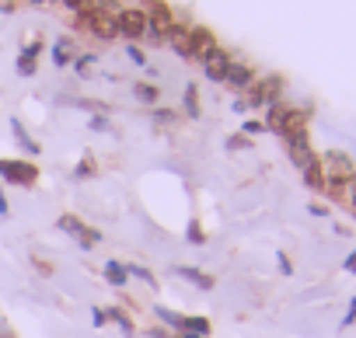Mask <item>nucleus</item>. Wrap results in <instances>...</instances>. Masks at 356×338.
Here are the masks:
<instances>
[{
    "label": "nucleus",
    "instance_id": "f257e3e1",
    "mask_svg": "<svg viewBox=\"0 0 356 338\" xmlns=\"http://www.w3.org/2000/svg\"><path fill=\"white\" fill-rule=\"evenodd\" d=\"M56 227L63 230V234H70L77 244H81V251H95L98 244H102V234L98 230H91L81 217H74V213H63L60 220H56Z\"/></svg>",
    "mask_w": 356,
    "mask_h": 338
},
{
    "label": "nucleus",
    "instance_id": "f03ea898",
    "mask_svg": "<svg viewBox=\"0 0 356 338\" xmlns=\"http://www.w3.org/2000/svg\"><path fill=\"white\" fill-rule=\"evenodd\" d=\"M143 15H147V39H150V42H164L168 28L175 25V15H171V8L164 4V0H150Z\"/></svg>",
    "mask_w": 356,
    "mask_h": 338
},
{
    "label": "nucleus",
    "instance_id": "7ed1b4c3",
    "mask_svg": "<svg viewBox=\"0 0 356 338\" xmlns=\"http://www.w3.org/2000/svg\"><path fill=\"white\" fill-rule=\"evenodd\" d=\"M280 91H283V81H280L276 74H273V77H262V81H252L245 105H252V108H269V105L280 101Z\"/></svg>",
    "mask_w": 356,
    "mask_h": 338
},
{
    "label": "nucleus",
    "instance_id": "20e7f679",
    "mask_svg": "<svg viewBox=\"0 0 356 338\" xmlns=\"http://www.w3.org/2000/svg\"><path fill=\"white\" fill-rule=\"evenodd\" d=\"M115 25H119V35L129 39V42H136V39L147 35V15H143V8H122L115 15Z\"/></svg>",
    "mask_w": 356,
    "mask_h": 338
},
{
    "label": "nucleus",
    "instance_id": "39448f33",
    "mask_svg": "<svg viewBox=\"0 0 356 338\" xmlns=\"http://www.w3.org/2000/svg\"><path fill=\"white\" fill-rule=\"evenodd\" d=\"M0 178L11 182V185L32 189V185L39 182V167H35V164H25V160H4V175H0Z\"/></svg>",
    "mask_w": 356,
    "mask_h": 338
},
{
    "label": "nucleus",
    "instance_id": "423d86ee",
    "mask_svg": "<svg viewBox=\"0 0 356 338\" xmlns=\"http://www.w3.org/2000/svg\"><path fill=\"white\" fill-rule=\"evenodd\" d=\"M283 143H286V153H290V160L300 167V171H304V167L307 164H314L318 160V153L311 150V140H307V133H293V136H283Z\"/></svg>",
    "mask_w": 356,
    "mask_h": 338
},
{
    "label": "nucleus",
    "instance_id": "0eeeda50",
    "mask_svg": "<svg viewBox=\"0 0 356 338\" xmlns=\"http://www.w3.org/2000/svg\"><path fill=\"white\" fill-rule=\"evenodd\" d=\"M88 32H91L95 39H102V42H112V39H119V25H115V15L91 8V25H88Z\"/></svg>",
    "mask_w": 356,
    "mask_h": 338
},
{
    "label": "nucleus",
    "instance_id": "6e6552de",
    "mask_svg": "<svg viewBox=\"0 0 356 338\" xmlns=\"http://www.w3.org/2000/svg\"><path fill=\"white\" fill-rule=\"evenodd\" d=\"M321 167H325V178H349L356 167H353V157L349 153H342V150H328L325 157H321Z\"/></svg>",
    "mask_w": 356,
    "mask_h": 338
},
{
    "label": "nucleus",
    "instance_id": "1a4fd4ad",
    "mask_svg": "<svg viewBox=\"0 0 356 338\" xmlns=\"http://www.w3.org/2000/svg\"><path fill=\"white\" fill-rule=\"evenodd\" d=\"M164 39H168V46L182 56V60H193V28H189V25H178V22H175Z\"/></svg>",
    "mask_w": 356,
    "mask_h": 338
},
{
    "label": "nucleus",
    "instance_id": "9d476101",
    "mask_svg": "<svg viewBox=\"0 0 356 338\" xmlns=\"http://www.w3.org/2000/svg\"><path fill=\"white\" fill-rule=\"evenodd\" d=\"M227 67H231V56L217 46L207 60H203V74H207V81H213V84H224V77H227Z\"/></svg>",
    "mask_w": 356,
    "mask_h": 338
},
{
    "label": "nucleus",
    "instance_id": "9b49d317",
    "mask_svg": "<svg viewBox=\"0 0 356 338\" xmlns=\"http://www.w3.org/2000/svg\"><path fill=\"white\" fill-rule=\"evenodd\" d=\"M252 81H255V70H252L248 63H234V60H231L224 84H231L234 91H248V87H252Z\"/></svg>",
    "mask_w": 356,
    "mask_h": 338
},
{
    "label": "nucleus",
    "instance_id": "f8f14e48",
    "mask_svg": "<svg viewBox=\"0 0 356 338\" xmlns=\"http://www.w3.org/2000/svg\"><path fill=\"white\" fill-rule=\"evenodd\" d=\"M213 49H217L213 32H210V28H193V60H200V63H203Z\"/></svg>",
    "mask_w": 356,
    "mask_h": 338
},
{
    "label": "nucleus",
    "instance_id": "ddd939ff",
    "mask_svg": "<svg viewBox=\"0 0 356 338\" xmlns=\"http://www.w3.org/2000/svg\"><path fill=\"white\" fill-rule=\"evenodd\" d=\"M171 272H175V276H182L186 282H196L200 289H213V286H217L213 276H207V272H200V269H193V265H175Z\"/></svg>",
    "mask_w": 356,
    "mask_h": 338
},
{
    "label": "nucleus",
    "instance_id": "4468645a",
    "mask_svg": "<svg viewBox=\"0 0 356 338\" xmlns=\"http://www.w3.org/2000/svg\"><path fill=\"white\" fill-rule=\"evenodd\" d=\"M300 175H304V185H307L311 192H325V167H321V157H318L314 164H307Z\"/></svg>",
    "mask_w": 356,
    "mask_h": 338
},
{
    "label": "nucleus",
    "instance_id": "2eb2a0df",
    "mask_svg": "<svg viewBox=\"0 0 356 338\" xmlns=\"http://www.w3.org/2000/svg\"><path fill=\"white\" fill-rule=\"evenodd\" d=\"M39 53H42V42H39V39H35L29 49H22V56H18V74H22V77H32V74H35Z\"/></svg>",
    "mask_w": 356,
    "mask_h": 338
},
{
    "label": "nucleus",
    "instance_id": "dca6fc26",
    "mask_svg": "<svg viewBox=\"0 0 356 338\" xmlns=\"http://www.w3.org/2000/svg\"><path fill=\"white\" fill-rule=\"evenodd\" d=\"M154 314H157V321L164 324V328H171V331H186V314H175V310H168V307H154Z\"/></svg>",
    "mask_w": 356,
    "mask_h": 338
},
{
    "label": "nucleus",
    "instance_id": "f3484780",
    "mask_svg": "<svg viewBox=\"0 0 356 338\" xmlns=\"http://www.w3.org/2000/svg\"><path fill=\"white\" fill-rule=\"evenodd\" d=\"M11 133H15V140H18V146H22L25 153H32V157H39V150H42V146H39V143H35V140H32V136L25 133V126H22L18 119H11Z\"/></svg>",
    "mask_w": 356,
    "mask_h": 338
},
{
    "label": "nucleus",
    "instance_id": "a211bd4d",
    "mask_svg": "<svg viewBox=\"0 0 356 338\" xmlns=\"http://www.w3.org/2000/svg\"><path fill=\"white\" fill-rule=\"evenodd\" d=\"M105 282H108V286H115V289H122V286L129 282L126 265H122V262H105Z\"/></svg>",
    "mask_w": 356,
    "mask_h": 338
},
{
    "label": "nucleus",
    "instance_id": "6ab92c4d",
    "mask_svg": "<svg viewBox=\"0 0 356 338\" xmlns=\"http://www.w3.org/2000/svg\"><path fill=\"white\" fill-rule=\"evenodd\" d=\"M182 108H186V115H189V119H200V115H203V108H200V87H196V84H186Z\"/></svg>",
    "mask_w": 356,
    "mask_h": 338
},
{
    "label": "nucleus",
    "instance_id": "aec40b11",
    "mask_svg": "<svg viewBox=\"0 0 356 338\" xmlns=\"http://www.w3.org/2000/svg\"><path fill=\"white\" fill-rule=\"evenodd\" d=\"M346 192H349V178H325V196L332 203H346Z\"/></svg>",
    "mask_w": 356,
    "mask_h": 338
},
{
    "label": "nucleus",
    "instance_id": "412c9836",
    "mask_svg": "<svg viewBox=\"0 0 356 338\" xmlns=\"http://www.w3.org/2000/svg\"><path fill=\"white\" fill-rule=\"evenodd\" d=\"M105 321H115V324L122 328V335H133V331H136L133 317H129V314H126L122 307H108V310H105Z\"/></svg>",
    "mask_w": 356,
    "mask_h": 338
},
{
    "label": "nucleus",
    "instance_id": "4be33fe9",
    "mask_svg": "<svg viewBox=\"0 0 356 338\" xmlns=\"http://www.w3.org/2000/svg\"><path fill=\"white\" fill-rule=\"evenodd\" d=\"M133 94H136V101H143V105H157V98H161V91H157L154 84H136Z\"/></svg>",
    "mask_w": 356,
    "mask_h": 338
},
{
    "label": "nucleus",
    "instance_id": "5701e85b",
    "mask_svg": "<svg viewBox=\"0 0 356 338\" xmlns=\"http://www.w3.org/2000/svg\"><path fill=\"white\" fill-rule=\"evenodd\" d=\"M126 272H129V276H136L140 282H147L150 289H157V276H154L147 265H136V262H133V265H126Z\"/></svg>",
    "mask_w": 356,
    "mask_h": 338
},
{
    "label": "nucleus",
    "instance_id": "b1692460",
    "mask_svg": "<svg viewBox=\"0 0 356 338\" xmlns=\"http://www.w3.org/2000/svg\"><path fill=\"white\" fill-rule=\"evenodd\" d=\"M186 331H193V335H200V338H207V335L213 331V324H210L207 317H200V314H196V317H186Z\"/></svg>",
    "mask_w": 356,
    "mask_h": 338
},
{
    "label": "nucleus",
    "instance_id": "393cba45",
    "mask_svg": "<svg viewBox=\"0 0 356 338\" xmlns=\"http://www.w3.org/2000/svg\"><path fill=\"white\" fill-rule=\"evenodd\" d=\"M74 178H77V182H84V178H98V167H95L91 157H84V160L74 167Z\"/></svg>",
    "mask_w": 356,
    "mask_h": 338
},
{
    "label": "nucleus",
    "instance_id": "a878e982",
    "mask_svg": "<svg viewBox=\"0 0 356 338\" xmlns=\"http://www.w3.org/2000/svg\"><path fill=\"white\" fill-rule=\"evenodd\" d=\"M53 63H56V67H67V63H70V39H60V42L53 46Z\"/></svg>",
    "mask_w": 356,
    "mask_h": 338
},
{
    "label": "nucleus",
    "instance_id": "bb28decb",
    "mask_svg": "<svg viewBox=\"0 0 356 338\" xmlns=\"http://www.w3.org/2000/svg\"><path fill=\"white\" fill-rule=\"evenodd\" d=\"M186 237H189L193 244H207V230H203V223H200V220H193V223L186 227Z\"/></svg>",
    "mask_w": 356,
    "mask_h": 338
},
{
    "label": "nucleus",
    "instance_id": "cd10ccee",
    "mask_svg": "<svg viewBox=\"0 0 356 338\" xmlns=\"http://www.w3.org/2000/svg\"><path fill=\"white\" fill-rule=\"evenodd\" d=\"M77 105L88 108V112H95V115H105V112H108V105H105V101H95V98H81Z\"/></svg>",
    "mask_w": 356,
    "mask_h": 338
},
{
    "label": "nucleus",
    "instance_id": "c85d7f7f",
    "mask_svg": "<svg viewBox=\"0 0 356 338\" xmlns=\"http://www.w3.org/2000/svg\"><path fill=\"white\" fill-rule=\"evenodd\" d=\"M126 56H129V60H133L136 67H147V53H143V49H140L136 42H129V49H126Z\"/></svg>",
    "mask_w": 356,
    "mask_h": 338
},
{
    "label": "nucleus",
    "instance_id": "c756f323",
    "mask_svg": "<svg viewBox=\"0 0 356 338\" xmlns=\"http://www.w3.org/2000/svg\"><path fill=\"white\" fill-rule=\"evenodd\" d=\"M175 119H178L175 112H168V108H154V122H157V126H175Z\"/></svg>",
    "mask_w": 356,
    "mask_h": 338
},
{
    "label": "nucleus",
    "instance_id": "7c9ffc66",
    "mask_svg": "<svg viewBox=\"0 0 356 338\" xmlns=\"http://www.w3.org/2000/svg\"><path fill=\"white\" fill-rule=\"evenodd\" d=\"M95 133H112V122L105 119V115H91V122H88Z\"/></svg>",
    "mask_w": 356,
    "mask_h": 338
},
{
    "label": "nucleus",
    "instance_id": "2f4dec72",
    "mask_svg": "<svg viewBox=\"0 0 356 338\" xmlns=\"http://www.w3.org/2000/svg\"><path fill=\"white\" fill-rule=\"evenodd\" d=\"M147 338H178V335H175L171 328H161V324H157V328H147Z\"/></svg>",
    "mask_w": 356,
    "mask_h": 338
},
{
    "label": "nucleus",
    "instance_id": "473e14b6",
    "mask_svg": "<svg viewBox=\"0 0 356 338\" xmlns=\"http://www.w3.org/2000/svg\"><path fill=\"white\" fill-rule=\"evenodd\" d=\"M60 4H63V8H70V11L77 15V11H84V8H91V0H60Z\"/></svg>",
    "mask_w": 356,
    "mask_h": 338
},
{
    "label": "nucleus",
    "instance_id": "72a5a7b5",
    "mask_svg": "<svg viewBox=\"0 0 356 338\" xmlns=\"http://www.w3.org/2000/svg\"><path fill=\"white\" fill-rule=\"evenodd\" d=\"M32 265H35V269H39L42 276H53V265H49L46 258H39V255H32Z\"/></svg>",
    "mask_w": 356,
    "mask_h": 338
},
{
    "label": "nucleus",
    "instance_id": "f704fd0d",
    "mask_svg": "<svg viewBox=\"0 0 356 338\" xmlns=\"http://www.w3.org/2000/svg\"><path fill=\"white\" fill-rule=\"evenodd\" d=\"M346 203H349V206L356 210V171L349 175V192H346Z\"/></svg>",
    "mask_w": 356,
    "mask_h": 338
},
{
    "label": "nucleus",
    "instance_id": "c9c22d12",
    "mask_svg": "<svg viewBox=\"0 0 356 338\" xmlns=\"http://www.w3.org/2000/svg\"><path fill=\"white\" fill-rule=\"evenodd\" d=\"M245 146H248L245 133H241V136H231V140H227V150H245Z\"/></svg>",
    "mask_w": 356,
    "mask_h": 338
},
{
    "label": "nucleus",
    "instance_id": "e433bc0d",
    "mask_svg": "<svg viewBox=\"0 0 356 338\" xmlns=\"http://www.w3.org/2000/svg\"><path fill=\"white\" fill-rule=\"evenodd\" d=\"M276 262H280V269H283V276H293V265H290V258H286L283 251H276Z\"/></svg>",
    "mask_w": 356,
    "mask_h": 338
},
{
    "label": "nucleus",
    "instance_id": "4c0bfd02",
    "mask_svg": "<svg viewBox=\"0 0 356 338\" xmlns=\"http://www.w3.org/2000/svg\"><path fill=\"white\" fill-rule=\"evenodd\" d=\"M262 129H266V126H262V122H255V119H248V122H245V136H252V133H262Z\"/></svg>",
    "mask_w": 356,
    "mask_h": 338
},
{
    "label": "nucleus",
    "instance_id": "58836bf2",
    "mask_svg": "<svg viewBox=\"0 0 356 338\" xmlns=\"http://www.w3.org/2000/svg\"><path fill=\"white\" fill-rule=\"evenodd\" d=\"M91 324H95V328H102V324H105V310H102V307H95V310H91Z\"/></svg>",
    "mask_w": 356,
    "mask_h": 338
},
{
    "label": "nucleus",
    "instance_id": "ea45409f",
    "mask_svg": "<svg viewBox=\"0 0 356 338\" xmlns=\"http://www.w3.org/2000/svg\"><path fill=\"white\" fill-rule=\"evenodd\" d=\"M353 321H356V296L349 300V314L342 317V328H346V324H353Z\"/></svg>",
    "mask_w": 356,
    "mask_h": 338
},
{
    "label": "nucleus",
    "instance_id": "a19ab883",
    "mask_svg": "<svg viewBox=\"0 0 356 338\" xmlns=\"http://www.w3.org/2000/svg\"><path fill=\"white\" fill-rule=\"evenodd\" d=\"M8 213H11V206H8V196L0 192V217H8Z\"/></svg>",
    "mask_w": 356,
    "mask_h": 338
},
{
    "label": "nucleus",
    "instance_id": "79ce46f5",
    "mask_svg": "<svg viewBox=\"0 0 356 338\" xmlns=\"http://www.w3.org/2000/svg\"><path fill=\"white\" fill-rule=\"evenodd\" d=\"M311 213H314V217H325V213H328V210H325V206H321V203H311Z\"/></svg>",
    "mask_w": 356,
    "mask_h": 338
},
{
    "label": "nucleus",
    "instance_id": "37998d69",
    "mask_svg": "<svg viewBox=\"0 0 356 338\" xmlns=\"http://www.w3.org/2000/svg\"><path fill=\"white\" fill-rule=\"evenodd\" d=\"M346 269H349V272H356V251H353V255L346 258Z\"/></svg>",
    "mask_w": 356,
    "mask_h": 338
},
{
    "label": "nucleus",
    "instance_id": "c03bdc74",
    "mask_svg": "<svg viewBox=\"0 0 356 338\" xmlns=\"http://www.w3.org/2000/svg\"><path fill=\"white\" fill-rule=\"evenodd\" d=\"M178 338H200V335H193V331H182V335H178Z\"/></svg>",
    "mask_w": 356,
    "mask_h": 338
},
{
    "label": "nucleus",
    "instance_id": "a18cd8bd",
    "mask_svg": "<svg viewBox=\"0 0 356 338\" xmlns=\"http://www.w3.org/2000/svg\"><path fill=\"white\" fill-rule=\"evenodd\" d=\"M0 338H8V335H0Z\"/></svg>",
    "mask_w": 356,
    "mask_h": 338
}]
</instances>
